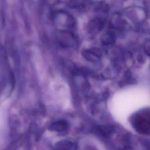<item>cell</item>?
Masks as SVG:
<instances>
[{"instance_id": "1", "label": "cell", "mask_w": 150, "mask_h": 150, "mask_svg": "<svg viewBox=\"0 0 150 150\" xmlns=\"http://www.w3.org/2000/svg\"><path fill=\"white\" fill-rule=\"evenodd\" d=\"M131 124L137 132L148 134L150 130V115L149 110H142L135 113L131 117Z\"/></svg>"}, {"instance_id": "2", "label": "cell", "mask_w": 150, "mask_h": 150, "mask_svg": "<svg viewBox=\"0 0 150 150\" xmlns=\"http://www.w3.org/2000/svg\"><path fill=\"white\" fill-rule=\"evenodd\" d=\"M82 54L87 60L91 62H96L98 61V59L100 58L101 52L99 49L93 47L84 50Z\"/></svg>"}, {"instance_id": "3", "label": "cell", "mask_w": 150, "mask_h": 150, "mask_svg": "<svg viewBox=\"0 0 150 150\" xmlns=\"http://www.w3.org/2000/svg\"><path fill=\"white\" fill-rule=\"evenodd\" d=\"M66 127H67V124L66 123V122L62 121H56L51 125V129L52 130L58 131L64 130L66 128Z\"/></svg>"}, {"instance_id": "4", "label": "cell", "mask_w": 150, "mask_h": 150, "mask_svg": "<svg viewBox=\"0 0 150 150\" xmlns=\"http://www.w3.org/2000/svg\"><path fill=\"white\" fill-rule=\"evenodd\" d=\"M102 42L106 45L112 43L114 40V36L112 33L108 32L105 33L102 38Z\"/></svg>"}]
</instances>
